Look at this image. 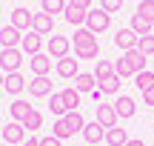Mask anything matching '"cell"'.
<instances>
[{
	"mask_svg": "<svg viewBox=\"0 0 154 146\" xmlns=\"http://www.w3.org/2000/svg\"><path fill=\"white\" fill-rule=\"evenodd\" d=\"M91 40H97V34H94L91 29H77V32H74V46L91 43Z\"/></svg>",
	"mask_w": 154,
	"mask_h": 146,
	"instance_id": "cell-34",
	"label": "cell"
},
{
	"mask_svg": "<svg viewBox=\"0 0 154 146\" xmlns=\"http://www.w3.org/2000/svg\"><path fill=\"white\" fill-rule=\"evenodd\" d=\"M29 95H34V97H49L51 95V80H49V75H46V78H32V80H29Z\"/></svg>",
	"mask_w": 154,
	"mask_h": 146,
	"instance_id": "cell-12",
	"label": "cell"
},
{
	"mask_svg": "<svg viewBox=\"0 0 154 146\" xmlns=\"http://www.w3.org/2000/svg\"><path fill=\"white\" fill-rule=\"evenodd\" d=\"M66 123H69V129H72V132H83V129H86V118L80 115V109L66 115Z\"/></svg>",
	"mask_w": 154,
	"mask_h": 146,
	"instance_id": "cell-29",
	"label": "cell"
},
{
	"mask_svg": "<svg viewBox=\"0 0 154 146\" xmlns=\"http://www.w3.org/2000/svg\"><path fill=\"white\" fill-rule=\"evenodd\" d=\"M106 143H109V146H126L128 143V132L120 129V126H114V129L106 132Z\"/></svg>",
	"mask_w": 154,
	"mask_h": 146,
	"instance_id": "cell-20",
	"label": "cell"
},
{
	"mask_svg": "<svg viewBox=\"0 0 154 146\" xmlns=\"http://www.w3.org/2000/svg\"><path fill=\"white\" fill-rule=\"evenodd\" d=\"M57 75L66 80H72L80 75V60H74V57H63V60H57Z\"/></svg>",
	"mask_w": 154,
	"mask_h": 146,
	"instance_id": "cell-13",
	"label": "cell"
},
{
	"mask_svg": "<svg viewBox=\"0 0 154 146\" xmlns=\"http://www.w3.org/2000/svg\"><path fill=\"white\" fill-rule=\"evenodd\" d=\"M114 109H117V118L128 120V118H134V112H137V103H134V97H128V95H117Z\"/></svg>",
	"mask_w": 154,
	"mask_h": 146,
	"instance_id": "cell-9",
	"label": "cell"
},
{
	"mask_svg": "<svg viewBox=\"0 0 154 146\" xmlns=\"http://www.w3.org/2000/svg\"><path fill=\"white\" fill-rule=\"evenodd\" d=\"M74 55H77V60H94V57L100 55V43H97V40H91V43L74 46Z\"/></svg>",
	"mask_w": 154,
	"mask_h": 146,
	"instance_id": "cell-18",
	"label": "cell"
},
{
	"mask_svg": "<svg viewBox=\"0 0 154 146\" xmlns=\"http://www.w3.org/2000/svg\"><path fill=\"white\" fill-rule=\"evenodd\" d=\"M51 60L54 57L49 55V52H40V55H32V60H29V66H32V72H34V78H46V75L51 72Z\"/></svg>",
	"mask_w": 154,
	"mask_h": 146,
	"instance_id": "cell-5",
	"label": "cell"
},
{
	"mask_svg": "<svg viewBox=\"0 0 154 146\" xmlns=\"http://www.w3.org/2000/svg\"><path fill=\"white\" fill-rule=\"evenodd\" d=\"M134 86H137L140 92H146V89H151V86H154V72H149V69H146V72H140V75H134Z\"/></svg>",
	"mask_w": 154,
	"mask_h": 146,
	"instance_id": "cell-30",
	"label": "cell"
},
{
	"mask_svg": "<svg viewBox=\"0 0 154 146\" xmlns=\"http://www.w3.org/2000/svg\"><path fill=\"white\" fill-rule=\"evenodd\" d=\"M32 29L37 34H51V29H54V17L51 14H46V11H40V14H34V20H32Z\"/></svg>",
	"mask_w": 154,
	"mask_h": 146,
	"instance_id": "cell-16",
	"label": "cell"
},
{
	"mask_svg": "<svg viewBox=\"0 0 154 146\" xmlns=\"http://www.w3.org/2000/svg\"><path fill=\"white\" fill-rule=\"evenodd\" d=\"M63 14H66V20L72 23V26H80V23H86V17H88V11H86V9H77V6H72V3H69V6H66V11H63Z\"/></svg>",
	"mask_w": 154,
	"mask_h": 146,
	"instance_id": "cell-21",
	"label": "cell"
},
{
	"mask_svg": "<svg viewBox=\"0 0 154 146\" xmlns=\"http://www.w3.org/2000/svg\"><path fill=\"white\" fill-rule=\"evenodd\" d=\"M20 49L26 52V55H40V49H43V34H37L34 29H32V32H26V34H23Z\"/></svg>",
	"mask_w": 154,
	"mask_h": 146,
	"instance_id": "cell-10",
	"label": "cell"
},
{
	"mask_svg": "<svg viewBox=\"0 0 154 146\" xmlns=\"http://www.w3.org/2000/svg\"><path fill=\"white\" fill-rule=\"evenodd\" d=\"M20 146H40V138H29V141H23Z\"/></svg>",
	"mask_w": 154,
	"mask_h": 146,
	"instance_id": "cell-41",
	"label": "cell"
},
{
	"mask_svg": "<svg viewBox=\"0 0 154 146\" xmlns=\"http://www.w3.org/2000/svg\"><path fill=\"white\" fill-rule=\"evenodd\" d=\"M114 75H117L120 80H123V78H134V69H131V63H128L123 55H120V60L114 63Z\"/></svg>",
	"mask_w": 154,
	"mask_h": 146,
	"instance_id": "cell-31",
	"label": "cell"
},
{
	"mask_svg": "<svg viewBox=\"0 0 154 146\" xmlns=\"http://www.w3.org/2000/svg\"><path fill=\"white\" fill-rule=\"evenodd\" d=\"M117 109H114V103H97V123H103L106 129H114L117 126Z\"/></svg>",
	"mask_w": 154,
	"mask_h": 146,
	"instance_id": "cell-7",
	"label": "cell"
},
{
	"mask_svg": "<svg viewBox=\"0 0 154 146\" xmlns=\"http://www.w3.org/2000/svg\"><path fill=\"white\" fill-rule=\"evenodd\" d=\"M126 146H146V143H143V141H140V138H134V141H128Z\"/></svg>",
	"mask_w": 154,
	"mask_h": 146,
	"instance_id": "cell-42",
	"label": "cell"
},
{
	"mask_svg": "<svg viewBox=\"0 0 154 146\" xmlns=\"http://www.w3.org/2000/svg\"><path fill=\"white\" fill-rule=\"evenodd\" d=\"M94 78H97V83H103V80L114 78V63H109V60H97V69H94Z\"/></svg>",
	"mask_w": 154,
	"mask_h": 146,
	"instance_id": "cell-23",
	"label": "cell"
},
{
	"mask_svg": "<svg viewBox=\"0 0 154 146\" xmlns=\"http://www.w3.org/2000/svg\"><path fill=\"white\" fill-rule=\"evenodd\" d=\"M69 49H72V40L63 37V34H54V37H49V55L54 57V60H63V57H69Z\"/></svg>",
	"mask_w": 154,
	"mask_h": 146,
	"instance_id": "cell-4",
	"label": "cell"
},
{
	"mask_svg": "<svg viewBox=\"0 0 154 146\" xmlns=\"http://www.w3.org/2000/svg\"><path fill=\"white\" fill-rule=\"evenodd\" d=\"M63 100H66L69 112H77V106H80V92H77L74 86H69V89H63Z\"/></svg>",
	"mask_w": 154,
	"mask_h": 146,
	"instance_id": "cell-28",
	"label": "cell"
},
{
	"mask_svg": "<svg viewBox=\"0 0 154 146\" xmlns=\"http://www.w3.org/2000/svg\"><path fill=\"white\" fill-rule=\"evenodd\" d=\"M151 26H154V23H151V20H146V17H140V14H134V17H131V29L140 34V37L151 34Z\"/></svg>",
	"mask_w": 154,
	"mask_h": 146,
	"instance_id": "cell-26",
	"label": "cell"
},
{
	"mask_svg": "<svg viewBox=\"0 0 154 146\" xmlns=\"http://www.w3.org/2000/svg\"><path fill=\"white\" fill-rule=\"evenodd\" d=\"M106 126L103 123H97V120H91V123H86V129H83V138H86V143H100V141H106Z\"/></svg>",
	"mask_w": 154,
	"mask_h": 146,
	"instance_id": "cell-14",
	"label": "cell"
},
{
	"mask_svg": "<svg viewBox=\"0 0 154 146\" xmlns=\"http://www.w3.org/2000/svg\"><path fill=\"white\" fill-rule=\"evenodd\" d=\"M32 20H34V14L29 9H23V6H17V9L11 11V26H17L20 32H29V29H32Z\"/></svg>",
	"mask_w": 154,
	"mask_h": 146,
	"instance_id": "cell-11",
	"label": "cell"
},
{
	"mask_svg": "<svg viewBox=\"0 0 154 146\" xmlns=\"http://www.w3.org/2000/svg\"><path fill=\"white\" fill-rule=\"evenodd\" d=\"M51 112L57 115V118H66L69 115V106H66V100H63V92H51Z\"/></svg>",
	"mask_w": 154,
	"mask_h": 146,
	"instance_id": "cell-24",
	"label": "cell"
},
{
	"mask_svg": "<svg viewBox=\"0 0 154 146\" xmlns=\"http://www.w3.org/2000/svg\"><path fill=\"white\" fill-rule=\"evenodd\" d=\"M3 83H6V75H3V72H0V89H3Z\"/></svg>",
	"mask_w": 154,
	"mask_h": 146,
	"instance_id": "cell-43",
	"label": "cell"
},
{
	"mask_svg": "<svg viewBox=\"0 0 154 146\" xmlns=\"http://www.w3.org/2000/svg\"><path fill=\"white\" fill-rule=\"evenodd\" d=\"M137 49L143 52L146 57L154 55V34H146V37H140V43H137Z\"/></svg>",
	"mask_w": 154,
	"mask_h": 146,
	"instance_id": "cell-36",
	"label": "cell"
},
{
	"mask_svg": "<svg viewBox=\"0 0 154 146\" xmlns=\"http://www.w3.org/2000/svg\"><path fill=\"white\" fill-rule=\"evenodd\" d=\"M123 57H126V60L131 63L134 75L146 72V55H143V52H140V49H131V52H123Z\"/></svg>",
	"mask_w": 154,
	"mask_h": 146,
	"instance_id": "cell-19",
	"label": "cell"
},
{
	"mask_svg": "<svg viewBox=\"0 0 154 146\" xmlns=\"http://www.w3.org/2000/svg\"><path fill=\"white\" fill-rule=\"evenodd\" d=\"M43 11L46 14H63L66 11V0H43Z\"/></svg>",
	"mask_w": 154,
	"mask_h": 146,
	"instance_id": "cell-32",
	"label": "cell"
},
{
	"mask_svg": "<svg viewBox=\"0 0 154 146\" xmlns=\"http://www.w3.org/2000/svg\"><path fill=\"white\" fill-rule=\"evenodd\" d=\"M134 14H140V17H146V20L154 23V0H143V3L137 6V11H134Z\"/></svg>",
	"mask_w": 154,
	"mask_h": 146,
	"instance_id": "cell-35",
	"label": "cell"
},
{
	"mask_svg": "<svg viewBox=\"0 0 154 146\" xmlns=\"http://www.w3.org/2000/svg\"><path fill=\"white\" fill-rule=\"evenodd\" d=\"M51 135H54V138H60V141H66V138H72L74 132L69 129V123H66V118H57L54 123H51Z\"/></svg>",
	"mask_w": 154,
	"mask_h": 146,
	"instance_id": "cell-25",
	"label": "cell"
},
{
	"mask_svg": "<svg viewBox=\"0 0 154 146\" xmlns=\"http://www.w3.org/2000/svg\"><path fill=\"white\" fill-rule=\"evenodd\" d=\"M100 9H106L109 14H111V11H120V9H123V0H103Z\"/></svg>",
	"mask_w": 154,
	"mask_h": 146,
	"instance_id": "cell-37",
	"label": "cell"
},
{
	"mask_svg": "<svg viewBox=\"0 0 154 146\" xmlns=\"http://www.w3.org/2000/svg\"><path fill=\"white\" fill-rule=\"evenodd\" d=\"M100 92H103V95H120V78H109V80H103V83H100Z\"/></svg>",
	"mask_w": 154,
	"mask_h": 146,
	"instance_id": "cell-33",
	"label": "cell"
},
{
	"mask_svg": "<svg viewBox=\"0 0 154 146\" xmlns=\"http://www.w3.org/2000/svg\"><path fill=\"white\" fill-rule=\"evenodd\" d=\"M143 103H146V106H154V86L143 92Z\"/></svg>",
	"mask_w": 154,
	"mask_h": 146,
	"instance_id": "cell-39",
	"label": "cell"
},
{
	"mask_svg": "<svg viewBox=\"0 0 154 146\" xmlns=\"http://www.w3.org/2000/svg\"><path fill=\"white\" fill-rule=\"evenodd\" d=\"M97 78H94V75H86V72H80V75H77V78H74V89L77 92H80V95H91V92L94 89H97Z\"/></svg>",
	"mask_w": 154,
	"mask_h": 146,
	"instance_id": "cell-15",
	"label": "cell"
},
{
	"mask_svg": "<svg viewBox=\"0 0 154 146\" xmlns=\"http://www.w3.org/2000/svg\"><path fill=\"white\" fill-rule=\"evenodd\" d=\"M0 138H3L6 143H23V138H26V129H23L20 120H9V123L3 126V132H0Z\"/></svg>",
	"mask_w": 154,
	"mask_h": 146,
	"instance_id": "cell-8",
	"label": "cell"
},
{
	"mask_svg": "<svg viewBox=\"0 0 154 146\" xmlns=\"http://www.w3.org/2000/svg\"><path fill=\"white\" fill-rule=\"evenodd\" d=\"M23 43V34H20V29L17 26H3L0 29V46H3V49H17V46Z\"/></svg>",
	"mask_w": 154,
	"mask_h": 146,
	"instance_id": "cell-6",
	"label": "cell"
},
{
	"mask_svg": "<svg viewBox=\"0 0 154 146\" xmlns=\"http://www.w3.org/2000/svg\"><path fill=\"white\" fill-rule=\"evenodd\" d=\"M40 126H43V112L32 109V112H29V118L23 120V129H26V132H34V129H40Z\"/></svg>",
	"mask_w": 154,
	"mask_h": 146,
	"instance_id": "cell-27",
	"label": "cell"
},
{
	"mask_svg": "<svg viewBox=\"0 0 154 146\" xmlns=\"http://www.w3.org/2000/svg\"><path fill=\"white\" fill-rule=\"evenodd\" d=\"M9 112H11V120H20V123H23V120L29 118V112H32V106H29L26 100H14L9 106Z\"/></svg>",
	"mask_w": 154,
	"mask_h": 146,
	"instance_id": "cell-22",
	"label": "cell"
},
{
	"mask_svg": "<svg viewBox=\"0 0 154 146\" xmlns=\"http://www.w3.org/2000/svg\"><path fill=\"white\" fill-rule=\"evenodd\" d=\"M137 43H140V34L134 32L131 26H128V29H117V34H114V46H117V49L131 52V49H137Z\"/></svg>",
	"mask_w": 154,
	"mask_h": 146,
	"instance_id": "cell-3",
	"label": "cell"
},
{
	"mask_svg": "<svg viewBox=\"0 0 154 146\" xmlns=\"http://www.w3.org/2000/svg\"><path fill=\"white\" fill-rule=\"evenodd\" d=\"M69 3H72V6H77V9H91V0H69Z\"/></svg>",
	"mask_w": 154,
	"mask_h": 146,
	"instance_id": "cell-40",
	"label": "cell"
},
{
	"mask_svg": "<svg viewBox=\"0 0 154 146\" xmlns=\"http://www.w3.org/2000/svg\"><path fill=\"white\" fill-rule=\"evenodd\" d=\"M26 80H23V75L20 72H11V75H6V83H3V89L9 92V95H20L23 89H26Z\"/></svg>",
	"mask_w": 154,
	"mask_h": 146,
	"instance_id": "cell-17",
	"label": "cell"
},
{
	"mask_svg": "<svg viewBox=\"0 0 154 146\" xmlns=\"http://www.w3.org/2000/svg\"><path fill=\"white\" fill-rule=\"evenodd\" d=\"M40 146H63V141L54 138V135H49V138H40Z\"/></svg>",
	"mask_w": 154,
	"mask_h": 146,
	"instance_id": "cell-38",
	"label": "cell"
},
{
	"mask_svg": "<svg viewBox=\"0 0 154 146\" xmlns=\"http://www.w3.org/2000/svg\"><path fill=\"white\" fill-rule=\"evenodd\" d=\"M111 26V14L106 9H88V17H86V29H91L94 34L106 32Z\"/></svg>",
	"mask_w": 154,
	"mask_h": 146,
	"instance_id": "cell-1",
	"label": "cell"
},
{
	"mask_svg": "<svg viewBox=\"0 0 154 146\" xmlns=\"http://www.w3.org/2000/svg\"><path fill=\"white\" fill-rule=\"evenodd\" d=\"M23 63V49H3L0 52V69H3L6 75L17 72Z\"/></svg>",
	"mask_w": 154,
	"mask_h": 146,
	"instance_id": "cell-2",
	"label": "cell"
}]
</instances>
